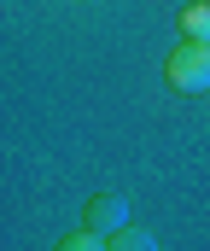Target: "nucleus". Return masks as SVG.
Returning a JSON list of instances; mask_svg holds the SVG:
<instances>
[{"mask_svg":"<svg viewBox=\"0 0 210 251\" xmlns=\"http://www.w3.org/2000/svg\"><path fill=\"white\" fill-rule=\"evenodd\" d=\"M123 228H135V222H129V199H123V193H93V199L82 204V234L117 240Z\"/></svg>","mask_w":210,"mask_h":251,"instance_id":"obj_2","label":"nucleus"},{"mask_svg":"<svg viewBox=\"0 0 210 251\" xmlns=\"http://www.w3.org/2000/svg\"><path fill=\"white\" fill-rule=\"evenodd\" d=\"M163 82L175 94H210V47L205 41H181L163 59Z\"/></svg>","mask_w":210,"mask_h":251,"instance_id":"obj_1","label":"nucleus"},{"mask_svg":"<svg viewBox=\"0 0 210 251\" xmlns=\"http://www.w3.org/2000/svg\"><path fill=\"white\" fill-rule=\"evenodd\" d=\"M111 251H158V240H152L146 228H123V234L111 240Z\"/></svg>","mask_w":210,"mask_h":251,"instance_id":"obj_4","label":"nucleus"},{"mask_svg":"<svg viewBox=\"0 0 210 251\" xmlns=\"http://www.w3.org/2000/svg\"><path fill=\"white\" fill-rule=\"evenodd\" d=\"M175 24H181V41H205V47H210V6H205V0L181 6V18H175Z\"/></svg>","mask_w":210,"mask_h":251,"instance_id":"obj_3","label":"nucleus"},{"mask_svg":"<svg viewBox=\"0 0 210 251\" xmlns=\"http://www.w3.org/2000/svg\"><path fill=\"white\" fill-rule=\"evenodd\" d=\"M53 251H111V240H99V234H65Z\"/></svg>","mask_w":210,"mask_h":251,"instance_id":"obj_5","label":"nucleus"}]
</instances>
